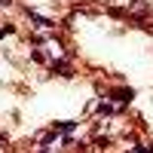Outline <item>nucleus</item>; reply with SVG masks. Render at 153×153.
<instances>
[{"label": "nucleus", "mask_w": 153, "mask_h": 153, "mask_svg": "<svg viewBox=\"0 0 153 153\" xmlns=\"http://www.w3.org/2000/svg\"><path fill=\"white\" fill-rule=\"evenodd\" d=\"M31 19L40 25V28H52V22H49V19H40V16H34V12H31Z\"/></svg>", "instance_id": "3"}, {"label": "nucleus", "mask_w": 153, "mask_h": 153, "mask_svg": "<svg viewBox=\"0 0 153 153\" xmlns=\"http://www.w3.org/2000/svg\"><path fill=\"white\" fill-rule=\"evenodd\" d=\"M150 153H153V147H150Z\"/></svg>", "instance_id": "8"}, {"label": "nucleus", "mask_w": 153, "mask_h": 153, "mask_svg": "<svg viewBox=\"0 0 153 153\" xmlns=\"http://www.w3.org/2000/svg\"><path fill=\"white\" fill-rule=\"evenodd\" d=\"M52 68H58V71H61V76H74V74H71V68L65 65V61H58V65H52Z\"/></svg>", "instance_id": "4"}, {"label": "nucleus", "mask_w": 153, "mask_h": 153, "mask_svg": "<svg viewBox=\"0 0 153 153\" xmlns=\"http://www.w3.org/2000/svg\"><path fill=\"white\" fill-rule=\"evenodd\" d=\"M74 126H76V123H71V120H65V123H58V126H55V132H71Z\"/></svg>", "instance_id": "1"}, {"label": "nucleus", "mask_w": 153, "mask_h": 153, "mask_svg": "<svg viewBox=\"0 0 153 153\" xmlns=\"http://www.w3.org/2000/svg\"><path fill=\"white\" fill-rule=\"evenodd\" d=\"M132 153H150V150H144V147H135V150H132Z\"/></svg>", "instance_id": "7"}, {"label": "nucleus", "mask_w": 153, "mask_h": 153, "mask_svg": "<svg viewBox=\"0 0 153 153\" xmlns=\"http://www.w3.org/2000/svg\"><path fill=\"white\" fill-rule=\"evenodd\" d=\"M132 95H135L132 89H120V92H117V98H120V101H132Z\"/></svg>", "instance_id": "2"}, {"label": "nucleus", "mask_w": 153, "mask_h": 153, "mask_svg": "<svg viewBox=\"0 0 153 153\" xmlns=\"http://www.w3.org/2000/svg\"><path fill=\"white\" fill-rule=\"evenodd\" d=\"M16 28H12V25H6V28H0V37H6V34H12Z\"/></svg>", "instance_id": "6"}, {"label": "nucleus", "mask_w": 153, "mask_h": 153, "mask_svg": "<svg viewBox=\"0 0 153 153\" xmlns=\"http://www.w3.org/2000/svg\"><path fill=\"white\" fill-rule=\"evenodd\" d=\"M98 113H113V107H110V104H104V101H101V104H98Z\"/></svg>", "instance_id": "5"}]
</instances>
